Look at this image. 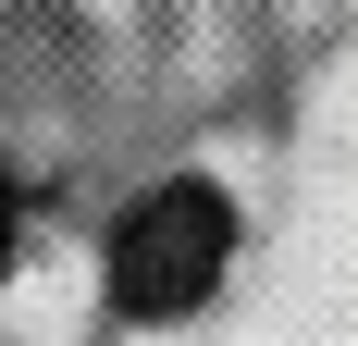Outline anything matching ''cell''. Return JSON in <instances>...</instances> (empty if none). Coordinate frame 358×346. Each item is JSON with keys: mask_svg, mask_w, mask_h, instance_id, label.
<instances>
[{"mask_svg": "<svg viewBox=\"0 0 358 346\" xmlns=\"http://www.w3.org/2000/svg\"><path fill=\"white\" fill-rule=\"evenodd\" d=\"M0 272H13V173H0Z\"/></svg>", "mask_w": 358, "mask_h": 346, "instance_id": "7a4b0ae2", "label": "cell"}, {"mask_svg": "<svg viewBox=\"0 0 358 346\" xmlns=\"http://www.w3.org/2000/svg\"><path fill=\"white\" fill-rule=\"evenodd\" d=\"M222 247H235V210H222V186H198V173L148 186V198L111 223V310H124V321H185L198 297H210Z\"/></svg>", "mask_w": 358, "mask_h": 346, "instance_id": "6da1fadb", "label": "cell"}]
</instances>
